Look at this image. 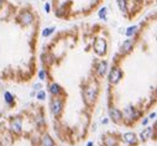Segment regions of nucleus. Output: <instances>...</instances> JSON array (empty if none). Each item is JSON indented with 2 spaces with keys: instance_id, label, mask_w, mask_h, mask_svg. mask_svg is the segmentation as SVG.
<instances>
[{
  "instance_id": "f257e3e1",
  "label": "nucleus",
  "mask_w": 157,
  "mask_h": 146,
  "mask_svg": "<svg viewBox=\"0 0 157 146\" xmlns=\"http://www.w3.org/2000/svg\"><path fill=\"white\" fill-rule=\"evenodd\" d=\"M99 94V85L95 82H90L89 84L84 85L83 89V98L84 102L87 105H92V104L95 103L96 98H98Z\"/></svg>"
},
{
  "instance_id": "f03ea898",
  "label": "nucleus",
  "mask_w": 157,
  "mask_h": 146,
  "mask_svg": "<svg viewBox=\"0 0 157 146\" xmlns=\"http://www.w3.org/2000/svg\"><path fill=\"white\" fill-rule=\"evenodd\" d=\"M63 109H65V100H63L62 97H52L50 102V111L52 117L56 119L61 118Z\"/></svg>"
},
{
  "instance_id": "7ed1b4c3",
  "label": "nucleus",
  "mask_w": 157,
  "mask_h": 146,
  "mask_svg": "<svg viewBox=\"0 0 157 146\" xmlns=\"http://www.w3.org/2000/svg\"><path fill=\"white\" fill-rule=\"evenodd\" d=\"M122 118H124V120H128V121H136L137 119L140 118V111L136 109L135 107L132 105V104H128L124 109H122Z\"/></svg>"
},
{
  "instance_id": "20e7f679",
  "label": "nucleus",
  "mask_w": 157,
  "mask_h": 146,
  "mask_svg": "<svg viewBox=\"0 0 157 146\" xmlns=\"http://www.w3.org/2000/svg\"><path fill=\"white\" fill-rule=\"evenodd\" d=\"M106 74H108V82L111 85H115L122 79V74L124 73H122V69L119 66H113L108 71Z\"/></svg>"
},
{
  "instance_id": "39448f33",
  "label": "nucleus",
  "mask_w": 157,
  "mask_h": 146,
  "mask_svg": "<svg viewBox=\"0 0 157 146\" xmlns=\"http://www.w3.org/2000/svg\"><path fill=\"white\" fill-rule=\"evenodd\" d=\"M93 51L96 56H100V57H104L108 52V42L104 37H98L95 39L94 43H93Z\"/></svg>"
},
{
  "instance_id": "423d86ee",
  "label": "nucleus",
  "mask_w": 157,
  "mask_h": 146,
  "mask_svg": "<svg viewBox=\"0 0 157 146\" xmlns=\"http://www.w3.org/2000/svg\"><path fill=\"white\" fill-rule=\"evenodd\" d=\"M9 130L14 135H21L22 134V118L14 117L9 121Z\"/></svg>"
},
{
  "instance_id": "0eeeda50",
  "label": "nucleus",
  "mask_w": 157,
  "mask_h": 146,
  "mask_svg": "<svg viewBox=\"0 0 157 146\" xmlns=\"http://www.w3.org/2000/svg\"><path fill=\"white\" fill-rule=\"evenodd\" d=\"M108 115H109V120H111L115 124H122L124 123V118H122V113L120 109H118L116 107H110L108 110Z\"/></svg>"
},
{
  "instance_id": "6e6552de",
  "label": "nucleus",
  "mask_w": 157,
  "mask_h": 146,
  "mask_svg": "<svg viewBox=\"0 0 157 146\" xmlns=\"http://www.w3.org/2000/svg\"><path fill=\"white\" fill-rule=\"evenodd\" d=\"M121 140L129 146H137V144H139V137H137L136 134L132 133V131L124 133L121 135Z\"/></svg>"
},
{
  "instance_id": "1a4fd4ad",
  "label": "nucleus",
  "mask_w": 157,
  "mask_h": 146,
  "mask_svg": "<svg viewBox=\"0 0 157 146\" xmlns=\"http://www.w3.org/2000/svg\"><path fill=\"white\" fill-rule=\"evenodd\" d=\"M109 71V63L105 59H100L95 66V73L98 77H105Z\"/></svg>"
},
{
  "instance_id": "9d476101",
  "label": "nucleus",
  "mask_w": 157,
  "mask_h": 146,
  "mask_svg": "<svg viewBox=\"0 0 157 146\" xmlns=\"http://www.w3.org/2000/svg\"><path fill=\"white\" fill-rule=\"evenodd\" d=\"M47 92L50 93L52 97H62L63 88L61 87V84L57 83V82H50L47 85Z\"/></svg>"
},
{
  "instance_id": "9b49d317",
  "label": "nucleus",
  "mask_w": 157,
  "mask_h": 146,
  "mask_svg": "<svg viewBox=\"0 0 157 146\" xmlns=\"http://www.w3.org/2000/svg\"><path fill=\"white\" fill-rule=\"evenodd\" d=\"M154 133H155V126L151 128V126H145V129H142V131L139 134V141L141 143H146L154 136Z\"/></svg>"
},
{
  "instance_id": "f8f14e48",
  "label": "nucleus",
  "mask_w": 157,
  "mask_h": 146,
  "mask_svg": "<svg viewBox=\"0 0 157 146\" xmlns=\"http://www.w3.org/2000/svg\"><path fill=\"white\" fill-rule=\"evenodd\" d=\"M134 45H135V40H134V39H128V40H125L124 42L121 43L120 50H119V53L122 55V56L129 55L130 52L132 51Z\"/></svg>"
},
{
  "instance_id": "ddd939ff",
  "label": "nucleus",
  "mask_w": 157,
  "mask_h": 146,
  "mask_svg": "<svg viewBox=\"0 0 157 146\" xmlns=\"http://www.w3.org/2000/svg\"><path fill=\"white\" fill-rule=\"evenodd\" d=\"M19 20H20V22L24 26H29V25H31L32 22H33L35 17H33V15H32L31 11L24 10V11H21L20 16H19Z\"/></svg>"
},
{
  "instance_id": "4468645a",
  "label": "nucleus",
  "mask_w": 157,
  "mask_h": 146,
  "mask_svg": "<svg viewBox=\"0 0 157 146\" xmlns=\"http://www.w3.org/2000/svg\"><path fill=\"white\" fill-rule=\"evenodd\" d=\"M3 97H4V102L6 103L7 107H13L14 104H15V95L13 94V93H10L9 91L4 92Z\"/></svg>"
},
{
  "instance_id": "2eb2a0df",
  "label": "nucleus",
  "mask_w": 157,
  "mask_h": 146,
  "mask_svg": "<svg viewBox=\"0 0 157 146\" xmlns=\"http://www.w3.org/2000/svg\"><path fill=\"white\" fill-rule=\"evenodd\" d=\"M137 31H139V26L137 25H132V26H129V27L125 29V36L128 37V39H134V36L137 33Z\"/></svg>"
},
{
  "instance_id": "dca6fc26",
  "label": "nucleus",
  "mask_w": 157,
  "mask_h": 146,
  "mask_svg": "<svg viewBox=\"0 0 157 146\" xmlns=\"http://www.w3.org/2000/svg\"><path fill=\"white\" fill-rule=\"evenodd\" d=\"M41 144H42V146H55V140L52 139V136L50 134L45 133L41 136Z\"/></svg>"
},
{
  "instance_id": "f3484780",
  "label": "nucleus",
  "mask_w": 157,
  "mask_h": 146,
  "mask_svg": "<svg viewBox=\"0 0 157 146\" xmlns=\"http://www.w3.org/2000/svg\"><path fill=\"white\" fill-rule=\"evenodd\" d=\"M37 78L40 82H47L48 81V71L46 68H41L37 72Z\"/></svg>"
},
{
  "instance_id": "a211bd4d",
  "label": "nucleus",
  "mask_w": 157,
  "mask_h": 146,
  "mask_svg": "<svg viewBox=\"0 0 157 146\" xmlns=\"http://www.w3.org/2000/svg\"><path fill=\"white\" fill-rule=\"evenodd\" d=\"M55 31H56V27H55V26L45 27V29H42V31H41V36H42V37H50Z\"/></svg>"
},
{
  "instance_id": "6ab92c4d",
  "label": "nucleus",
  "mask_w": 157,
  "mask_h": 146,
  "mask_svg": "<svg viewBox=\"0 0 157 146\" xmlns=\"http://www.w3.org/2000/svg\"><path fill=\"white\" fill-rule=\"evenodd\" d=\"M35 98L39 100V102H45V100L47 99V93H46V91H45V89H40L39 92H36Z\"/></svg>"
},
{
  "instance_id": "aec40b11",
  "label": "nucleus",
  "mask_w": 157,
  "mask_h": 146,
  "mask_svg": "<svg viewBox=\"0 0 157 146\" xmlns=\"http://www.w3.org/2000/svg\"><path fill=\"white\" fill-rule=\"evenodd\" d=\"M116 4L121 13H126L128 11V1L126 0H116Z\"/></svg>"
},
{
  "instance_id": "412c9836",
  "label": "nucleus",
  "mask_w": 157,
  "mask_h": 146,
  "mask_svg": "<svg viewBox=\"0 0 157 146\" xmlns=\"http://www.w3.org/2000/svg\"><path fill=\"white\" fill-rule=\"evenodd\" d=\"M98 16H99V19H102L103 21H106L108 20V7L106 6H103L102 9L99 10Z\"/></svg>"
},
{
  "instance_id": "4be33fe9",
  "label": "nucleus",
  "mask_w": 157,
  "mask_h": 146,
  "mask_svg": "<svg viewBox=\"0 0 157 146\" xmlns=\"http://www.w3.org/2000/svg\"><path fill=\"white\" fill-rule=\"evenodd\" d=\"M105 145L106 146H118L116 145V140L111 136H106L105 137Z\"/></svg>"
},
{
  "instance_id": "5701e85b",
  "label": "nucleus",
  "mask_w": 157,
  "mask_h": 146,
  "mask_svg": "<svg viewBox=\"0 0 157 146\" xmlns=\"http://www.w3.org/2000/svg\"><path fill=\"white\" fill-rule=\"evenodd\" d=\"M35 123H36V125H39V126L43 125V124H45V117H43L42 114L37 115V117H36V119H35Z\"/></svg>"
},
{
  "instance_id": "b1692460",
  "label": "nucleus",
  "mask_w": 157,
  "mask_h": 146,
  "mask_svg": "<svg viewBox=\"0 0 157 146\" xmlns=\"http://www.w3.org/2000/svg\"><path fill=\"white\" fill-rule=\"evenodd\" d=\"M40 89H43V85H42V82H35V83L32 84V91L35 92H39Z\"/></svg>"
},
{
  "instance_id": "393cba45",
  "label": "nucleus",
  "mask_w": 157,
  "mask_h": 146,
  "mask_svg": "<svg viewBox=\"0 0 157 146\" xmlns=\"http://www.w3.org/2000/svg\"><path fill=\"white\" fill-rule=\"evenodd\" d=\"M156 117H157V113L154 110V111H151V113L148 114V117H147V118H148V120L151 121V120H156Z\"/></svg>"
},
{
  "instance_id": "a878e982",
  "label": "nucleus",
  "mask_w": 157,
  "mask_h": 146,
  "mask_svg": "<svg viewBox=\"0 0 157 146\" xmlns=\"http://www.w3.org/2000/svg\"><path fill=\"white\" fill-rule=\"evenodd\" d=\"M45 11H46V14L51 13V4L50 3H45Z\"/></svg>"
},
{
  "instance_id": "bb28decb",
  "label": "nucleus",
  "mask_w": 157,
  "mask_h": 146,
  "mask_svg": "<svg viewBox=\"0 0 157 146\" xmlns=\"http://www.w3.org/2000/svg\"><path fill=\"white\" fill-rule=\"evenodd\" d=\"M148 123H150L148 118H147V117H145V118H142V120H141V125H142V126H147V125H148Z\"/></svg>"
},
{
  "instance_id": "cd10ccee",
  "label": "nucleus",
  "mask_w": 157,
  "mask_h": 146,
  "mask_svg": "<svg viewBox=\"0 0 157 146\" xmlns=\"http://www.w3.org/2000/svg\"><path fill=\"white\" fill-rule=\"evenodd\" d=\"M109 121H110L109 118L106 117V118H103L102 120H100V124H102V125H108V124H109Z\"/></svg>"
},
{
  "instance_id": "c85d7f7f",
  "label": "nucleus",
  "mask_w": 157,
  "mask_h": 146,
  "mask_svg": "<svg viewBox=\"0 0 157 146\" xmlns=\"http://www.w3.org/2000/svg\"><path fill=\"white\" fill-rule=\"evenodd\" d=\"M85 146H94V143H93V141L90 140V141H88V143L85 144Z\"/></svg>"
},
{
  "instance_id": "c756f323",
  "label": "nucleus",
  "mask_w": 157,
  "mask_h": 146,
  "mask_svg": "<svg viewBox=\"0 0 157 146\" xmlns=\"http://www.w3.org/2000/svg\"><path fill=\"white\" fill-rule=\"evenodd\" d=\"M36 95V92L35 91H31V92H30V97H35Z\"/></svg>"
},
{
  "instance_id": "7c9ffc66",
  "label": "nucleus",
  "mask_w": 157,
  "mask_h": 146,
  "mask_svg": "<svg viewBox=\"0 0 157 146\" xmlns=\"http://www.w3.org/2000/svg\"><path fill=\"white\" fill-rule=\"evenodd\" d=\"M1 6H3V0H0V9H1Z\"/></svg>"
},
{
  "instance_id": "2f4dec72",
  "label": "nucleus",
  "mask_w": 157,
  "mask_h": 146,
  "mask_svg": "<svg viewBox=\"0 0 157 146\" xmlns=\"http://www.w3.org/2000/svg\"><path fill=\"white\" fill-rule=\"evenodd\" d=\"M42 1H43V0H42Z\"/></svg>"
}]
</instances>
